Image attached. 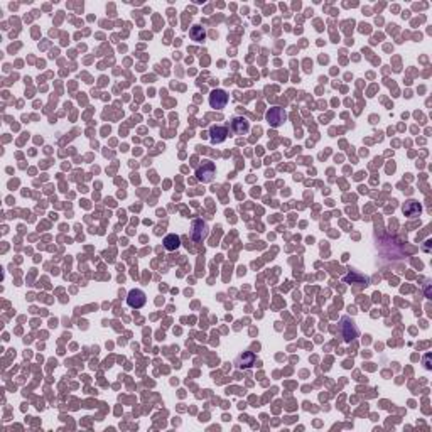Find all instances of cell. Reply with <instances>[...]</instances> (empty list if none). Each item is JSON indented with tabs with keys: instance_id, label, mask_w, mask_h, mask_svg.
Returning a JSON list of instances; mask_svg holds the SVG:
<instances>
[{
	"instance_id": "obj_1",
	"label": "cell",
	"mask_w": 432,
	"mask_h": 432,
	"mask_svg": "<svg viewBox=\"0 0 432 432\" xmlns=\"http://www.w3.org/2000/svg\"><path fill=\"white\" fill-rule=\"evenodd\" d=\"M216 174V167L211 161H204L199 167L196 169V178L199 179L201 182H211L215 179Z\"/></svg>"
},
{
	"instance_id": "obj_10",
	"label": "cell",
	"mask_w": 432,
	"mask_h": 432,
	"mask_svg": "<svg viewBox=\"0 0 432 432\" xmlns=\"http://www.w3.org/2000/svg\"><path fill=\"white\" fill-rule=\"evenodd\" d=\"M402 210H404V215L405 216H410V218H414V216H419L420 215V204L417 203V201H407Z\"/></svg>"
},
{
	"instance_id": "obj_4",
	"label": "cell",
	"mask_w": 432,
	"mask_h": 432,
	"mask_svg": "<svg viewBox=\"0 0 432 432\" xmlns=\"http://www.w3.org/2000/svg\"><path fill=\"white\" fill-rule=\"evenodd\" d=\"M145 302H147V297H145V294H144V290H140V289H132L130 292H128V296H127V304L130 306L132 309H140V307H144V306H145Z\"/></svg>"
},
{
	"instance_id": "obj_5",
	"label": "cell",
	"mask_w": 432,
	"mask_h": 432,
	"mask_svg": "<svg viewBox=\"0 0 432 432\" xmlns=\"http://www.w3.org/2000/svg\"><path fill=\"white\" fill-rule=\"evenodd\" d=\"M228 103V95H226L225 90H215L210 95V105L211 108H216V110H221V108L226 107Z\"/></svg>"
},
{
	"instance_id": "obj_7",
	"label": "cell",
	"mask_w": 432,
	"mask_h": 432,
	"mask_svg": "<svg viewBox=\"0 0 432 432\" xmlns=\"http://www.w3.org/2000/svg\"><path fill=\"white\" fill-rule=\"evenodd\" d=\"M208 236V225L203 219L193 221V240L194 242H203Z\"/></svg>"
},
{
	"instance_id": "obj_11",
	"label": "cell",
	"mask_w": 432,
	"mask_h": 432,
	"mask_svg": "<svg viewBox=\"0 0 432 432\" xmlns=\"http://www.w3.org/2000/svg\"><path fill=\"white\" fill-rule=\"evenodd\" d=\"M179 245H181V238H179L176 233H169L167 236L164 238V247L167 248V250H178Z\"/></svg>"
},
{
	"instance_id": "obj_6",
	"label": "cell",
	"mask_w": 432,
	"mask_h": 432,
	"mask_svg": "<svg viewBox=\"0 0 432 432\" xmlns=\"http://www.w3.org/2000/svg\"><path fill=\"white\" fill-rule=\"evenodd\" d=\"M255 363H257V356H255V353H252V351H243V353H240V355L236 356V360H235L236 368H240V370H243V368H252V366H253Z\"/></svg>"
},
{
	"instance_id": "obj_9",
	"label": "cell",
	"mask_w": 432,
	"mask_h": 432,
	"mask_svg": "<svg viewBox=\"0 0 432 432\" xmlns=\"http://www.w3.org/2000/svg\"><path fill=\"white\" fill-rule=\"evenodd\" d=\"M226 135H228V130H226V127H219V125H215V127L210 128V140L213 144L225 142Z\"/></svg>"
},
{
	"instance_id": "obj_12",
	"label": "cell",
	"mask_w": 432,
	"mask_h": 432,
	"mask_svg": "<svg viewBox=\"0 0 432 432\" xmlns=\"http://www.w3.org/2000/svg\"><path fill=\"white\" fill-rule=\"evenodd\" d=\"M189 36H191V39H193V41L203 42L204 37H206V31H204V27H201V26H193V27H191V31H189Z\"/></svg>"
},
{
	"instance_id": "obj_3",
	"label": "cell",
	"mask_w": 432,
	"mask_h": 432,
	"mask_svg": "<svg viewBox=\"0 0 432 432\" xmlns=\"http://www.w3.org/2000/svg\"><path fill=\"white\" fill-rule=\"evenodd\" d=\"M341 334H343L346 343H350L355 338H358V327H356V324L353 323L350 318L341 319Z\"/></svg>"
},
{
	"instance_id": "obj_8",
	"label": "cell",
	"mask_w": 432,
	"mask_h": 432,
	"mask_svg": "<svg viewBox=\"0 0 432 432\" xmlns=\"http://www.w3.org/2000/svg\"><path fill=\"white\" fill-rule=\"evenodd\" d=\"M232 130L236 135H245L250 130V122L243 117H233L232 118Z\"/></svg>"
},
{
	"instance_id": "obj_2",
	"label": "cell",
	"mask_w": 432,
	"mask_h": 432,
	"mask_svg": "<svg viewBox=\"0 0 432 432\" xmlns=\"http://www.w3.org/2000/svg\"><path fill=\"white\" fill-rule=\"evenodd\" d=\"M265 117H267V122L270 125H272V127H280V125L284 124V122H286V118H287V113H286V110H284V108H280V107H273V108H270V110L267 111V115H265Z\"/></svg>"
}]
</instances>
